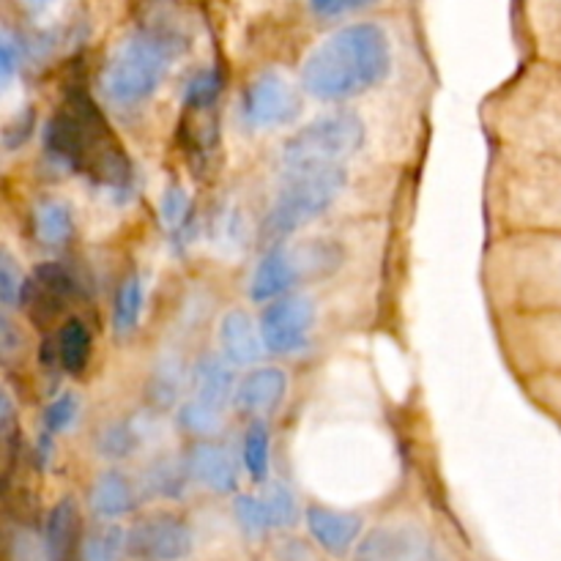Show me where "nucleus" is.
<instances>
[{
	"label": "nucleus",
	"mask_w": 561,
	"mask_h": 561,
	"mask_svg": "<svg viewBox=\"0 0 561 561\" xmlns=\"http://www.w3.org/2000/svg\"><path fill=\"white\" fill-rule=\"evenodd\" d=\"M392 71V42L378 22H354L323 38L301 64V88L321 102H348Z\"/></svg>",
	"instance_id": "nucleus-1"
},
{
	"label": "nucleus",
	"mask_w": 561,
	"mask_h": 561,
	"mask_svg": "<svg viewBox=\"0 0 561 561\" xmlns=\"http://www.w3.org/2000/svg\"><path fill=\"white\" fill-rule=\"evenodd\" d=\"M44 151L60 168L91 179L113 192L131 186V162L110 131L93 99L75 88L66 104L44 124Z\"/></svg>",
	"instance_id": "nucleus-2"
},
{
	"label": "nucleus",
	"mask_w": 561,
	"mask_h": 561,
	"mask_svg": "<svg viewBox=\"0 0 561 561\" xmlns=\"http://www.w3.org/2000/svg\"><path fill=\"white\" fill-rule=\"evenodd\" d=\"M186 47L184 36L168 25L131 31L110 55L102 71V91L115 107H137L159 91L170 66Z\"/></svg>",
	"instance_id": "nucleus-3"
},
{
	"label": "nucleus",
	"mask_w": 561,
	"mask_h": 561,
	"mask_svg": "<svg viewBox=\"0 0 561 561\" xmlns=\"http://www.w3.org/2000/svg\"><path fill=\"white\" fill-rule=\"evenodd\" d=\"M367 140V126L359 113L340 110L321 115L301 126L296 135L285 140L279 151L283 175L312 173V170L345 168V159L356 157Z\"/></svg>",
	"instance_id": "nucleus-4"
},
{
	"label": "nucleus",
	"mask_w": 561,
	"mask_h": 561,
	"mask_svg": "<svg viewBox=\"0 0 561 561\" xmlns=\"http://www.w3.org/2000/svg\"><path fill=\"white\" fill-rule=\"evenodd\" d=\"M345 184H348L345 168L285 175L283 190L274 197L272 208L266 214V225H263L266 239L274 241V244H283L290 233L316 222L321 214H327L337 203Z\"/></svg>",
	"instance_id": "nucleus-5"
},
{
	"label": "nucleus",
	"mask_w": 561,
	"mask_h": 561,
	"mask_svg": "<svg viewBox=\"0 0 561 561\" xmlns=\"http://www.w3.org/2000/svg\"><path fill=\"white\" fill-rule=\"evenodd\" d=\"M340 263V250L327 241H312L301 247L274 244L266 255L257 261L250 279V296L257 305L288 296L305 277L329 274Z\"/></svg>",
	"instance_id": "nucleus-6"
},
{
	"label": "nucleus",
	"mask_w": 561,
	"mask_h": 561,
	"mask_svg": "<svg viewBox=\"0 0 561 561\" xmlns=\"http://www.w3.org/2000/svg\"><path fill=\"white\" fill-rule=\"evenodd\" d=\"M239 113L247 129H279V126H288L299 118L301 93L277 69H266L244 88Z\"/></svg>",
	"instance_id": "nucleus-7"
},
{
	"label": "nucleus",
	"mask_w": 561,
	"mask_h": 561,
	"mask_svg": "<svg viewBox=\"0 0 561 561\" xmlns=\"http://www.w3.org/2000/svg\"><path fill=\"white\" fill-rule=\"evenodd\" d=\"M316 327V305L307 296L288 294L266 305L261 316V332L266 351L272 354H296L305 348Z\"/></svg>",
	"instance_id": "nucleus-8"
},
{
	"label": "nucleus",
	"mask_w": 561,
	"mask_h": 561,
	"mask_svg": "<svg viewBox=\"0 0 561 561\" xmlns=\"http://www.w3.org/2000/svg\"><path fill=\"white\" fill-rule=\"evenodd\" d=\"M129 553L146 561H184L192 553V529L173 513H153L129 531Z\"/></svg>",
	"instance_id": "nucleus-9"
},
{
	"label": "nucleus",
	"mask_w": 561,
	"mask_h": 561,
	"mask_svg": "<svg viewBox=\"0 0 561 561\" xmlns=\"http://www.w3.org/2000/svg\"><path fill=\"white\" fill-rule=\"evenodd\" d=\"M77 294V279L60 263H42L22 285L20 305L38 329L49 327Z\"/></svg>",
	"instance_id": "nucleus-10"
},
{
	"label": "nucleus",
	"mask_w": 561,
	"mask_h": 561,
	"mask_svg": "<svg viewBox=\"0 0 561 561\" xmlns=\"http://www.w3.org/2000/svg\"><path fill=\"white\" fill-rule=\"evenodd\" d=\"M288 394V376L279 367H255L236 383L233 405L252 420H266L283 405Z\"/></svg>",
	"instance_id": "nucleus-11"
},
{
	"label": "nucleus",
	"mask_w": 561,
	"mask_h": 561,
	"mask_svg": "<svg viewBox=\"0 0 561 561\" xmlns=\"http://www.w3.org/2000/svg\"><path fill=\"white\" fill-rule=\"evenodd\" d=\"M190 480L197 485L208 488L214 493H233L239 488V466H236L233 455L228 447L217 442H195L184 458Z\"/></svg>",
	"instance_id": "nucleus-12"
},
{
	"label": "nucleus",
	"mask_w": 561,
	"mask_h": 561,
	"mask_svg": "<svg viewBox=\"0 0 561 561\" xmlns=\"http://www.w3.org/2000/svg\"><path fill=\"white\" fill-rule=\"evenodd\" d=\"M219 351H222V359L230 362L233 367H247L255 365L257 359L266 351L263 343L261 323L252 321V316L247 310H228L219 321Z\"/></svg>",
	"instance_id": "nucleus-13"
},
{
	"label": "nucleus",
	"mask_w": 561,
	"mask_h": 561,
	"mask_svg": "<svg viewBox=\"0 0 561 561\" xmlns=\"http://www.w3.org/2000/svg\"><path fill=\"white\" fill-rule=\"evenodd\" d=\"M305 518L312 540L334 557H345L362 535V518L354 513H340V510L312 504V507H307Z\"/></svg>",
	"instance_id": "nucleus-14"
},
{
	"label": "nucleus",
	"mask_w": 561,
	"mask_h": 561,
	"mask_svg": "<svg viewBox=\"0 0 561 561\" xmlns=\"http://www.w3.org/2000/svg\"><path fill=\"white\" fill-rule=\"evenodd\" d=\"M44 553L47 561H75L80 542V510L75 499H60L44 524Z\"/></svg>",
	"instance_id": "nucleus-15"
},
{
	"label": "nucleus",
	"mask_w": 561,
	"mask_h": 561,
	"mask_svg": "<svg viewBox=\"0 0 561 561\" xmlns=\"http://www.w3.org/2000/svg\"><path fill=\"white\" fill-rule=\"evenodd\" d=\"M230 367H233L230 362L214 354L203 356L192 370V398L211 405V409L225 411V405L236 398V383H239Z\"/></svg>",
	"instance_id": "nucleus-16"
},
{
	"label": "nucleus",
	"mask_w": 561,
	"mask_h": 561,
	"mask_svg": "<svg viewBox=\"0 0 561 561\" xmlns=\"http://www.w3.org/2000/svg\"><path fill=\"white\" fill-rule=\"evenodd\" d=\"M88 507L102 524H115L135 507V491L121 471H104L91 488Z\"/></svg>",
	"instance_id": "nucleus-17"
},
{
	"label": "nucleus",
	"mask_w": 561,
	"mask_h": 561,
	"mask_svg": "<svg viewBox=\"0 0 561 561\" xmlns=\"http://www.w3.org/2000/svg\"><path fill=\"white\" fill-rule=\"evenodd\" d=\"M422 542L409 529H376L356 551V561H420Z\"/></svg>",
	"instance_id": "nucleus-18"
},
{
	"label": "nucleus",
	"mask_w": 561,
	"mask_h": 561,
	"mask_svg": "<svg viewBox=\"0 0 561 561\" xmlns=\"http://www.w3.org/2000/svg\"><path fill=\"white\" fill-rule=\"evenodd\" d=\"M55 359H58V367L69 376H82L88 367V359H91V329L85 327V321L80 318H69V321L60 323L58 334L53 340Z\"/></svg>",
	"instance_id": "nucleus-19"
},
{
	"label": "nucleus",
	"mask_w": 561,
	"mask_h": 561,
	"mask_svg": "<svg viewBox=\"0 0 561 561\" xmlns=\"http://www.w3.org/2000/svg\"><path fill=\"white\" fill-rule=\"evenodd\" d=\"M33 236L42 247H60L75 233V217L71 208L60 201H42L36 203L31 214Z\"/></svg>",
	"instance_id": "nucleus-20"
},
{
	"label": "nucleus",
	"mask_w": 561,
	"mask_h": 561,
	"mask_svg": "<svg viewBox=\"0 0 561 561\" xmlns=\"http://www.w3.org/2000/svg\"><path fill=\"white\" fill-rule=\"evenodd\" d=\"M186 482H190V471H186V463H175V460H153L146 469V477H142V488H146L148 496L153 499H168V502H175V499L184 496Z\"/></svg>",
	"instance_id": "nucleus-21"
},
{
	"label": "nucleus",
	"mask_w": 561,
	"mask_h": 561,
	"mask_svg": "<svg viewBox=\"0 0 561 561\" xmlns=\"http://www.w3.org/2000/svg\"><path fill=\"white\" fill-rule=\"evenodd\" d=\"M129 551V531L118 524H102L85 535L80 546L82 561H121Z\"/></svg>",
	"instance_id": "nucleus-22"
},
{
	"label": "nucleus",
	"mask_w": 561,
	"mask_h": 561,
	"mask_svg": "<svg viewBox=\"0 0 561 561\" xmlns=\"http://www.w3.org/2000/svg\"><path fill=\"white\" fill-rule=\"evenodd\" d=\"M142 305H146V288H142V279L137 274H129V277L121 283L118 294H115L113 305V329L115 334L126 337L137 329L142 316Z\"/></svg>",
	"instance_id": "nucleus-23"
},
{
	"label": "nucleus",
	"mask_w": 561,
	"mask_h": 561,
	"mask_svg": "<svg viewBox=\"0 0 561 561\" xmlns=\"http://www.w3.org/2000/svg\"><path fill=\"white\" fill-rule=\"evenodd\" d=\"M241 458H244L247 474L252 477V482L266 485L268 474H272V438H268L266 422L257 420L247 427Z\"/></svg>",
	"instance_id": "nucleus-24"
},
{
	"label": "nucleus",
	"mask_w": 561,
	"mask_h": 561,
	"mask_svg": "<svg viewBox=\"0 0 561 561\" xmlns=\"http://www.w3.org/2000/svg\"><path fill=\"white\" fill-rule=\"evenodd\" d=\"M222 88L225 75L219 66H206V69L195 71L184 88V110L186 113H206V110H214Z\"/></svg>",
	"instance_id": "nucleus-25"
},
{
	"label": "nucleus",
	"mask_w": 561,
	"mask_h": 561,
	"mask_svg": "<svg viewBox=\"0 0 561 561\" xmlns=\"http://www.w3.org/2000/svg\"><path fill=\"white\" fill-rule=\"evenodd\" d=\"M159 214H162V225L173 236V241H186L184 236L192 228V201L184 192V186L173 184L164 190L162 203H159Z\"/></svg>",
	"instance_id": "nucleus-26"
},
{
	"label": "nucleus",
	"mask_w": 561,
	"mask_h": 561,
	"mask_svg": "<svg viewBox=\"0 0 561 561\" xmlns=\"http://www.w3.org/2000/svg\"><path fill=\"white\" fill-rule=\"evenodd\" d=\"M137 427L131 422H110L99 431L96 449L104 460H126L137 449Z\"/></svg>",
	"instance_id": "nucleus-27"
},
{
	"label": "nucleus",
	"mask_w": 561,
	"mask_h": 561,
	"mask_svg": "<svg viewBox=\"0 0 561 561\" xmlns=\"http://www.w3.org/2000/svg\"><path fill=\"white\" fill-rule=\"evenodd\" d=\"M179 422L186 433H192V436H214V433L219 431V425H222V411L190 398L181 405Z\"/></svg>",
	"instance_id": "nucleus-28"
},
{
	"label": "nucleus",
	"mask_w": 561,
	"mask_h": 561,
	"mask_svg": "<svg viewBox=\"0 0 561 561\" xmlns=\"http://www.w3.org/2000/svg\"><path fill=\"white\" fill-rule=\"evenodd\" d=\"M80 416V400H77L75 392H64L53 400V403L44 409L42 416V433L47 436H60V433L71 431V425Z\"/></svg>",
	"instance_id": "nucleus-29"
},
{
	"label": "nucleus",
	"mask_w": 561,
	"mask_h": 561,
	"mask_svg": "<svg viewBox=\"0 0 561 561\" xmlns=\"http://www.w3.org/2000/svg\"><path fill=\"white\" fill-rule=\"evenodd\" d=\"M233 515H236V520H239L241 529L252 537L266 535V531L272 529V518H268V507H266V499L263 496H250V493H241V496H236Z\"/></svg>",
	"instance_id": "nucleus-30"
},
{
	"label": "nucleus",
	"mask_w": 561,
	"mask_h": 561,
	"mask_svg": "<svg viewBox=\"0 0 561 561\" xmlns=\"http://www.w3.org/2000/svg\"><path fill=\"white\" fill-rule=\"evenodd\" d=\"M268 518H272V529H290L299 520V502H296L294 491L285 485H272L266 493Z\"/></svg>",
	"instance_id": "nucleus-31"
},
{
	"label": "nucleus",
	"mask_w": 561,
	"mask_h": 561,
	"mask_svg": "<svg viewBox=\"0 0 561 561\" xmlns=\"http://www.w3.org/2000/svg\"><path fill=\"white\" fill-rule=\"evenodd\" d=\"M181 362L179 359H164L159 362L157 370L151 373V400H157L159 405H173L179 398L181 389Z\"/></svg>",
	"instance_id": "nucleus-32"
},
{
	"label": "nucleus",
	"mask_w": 561,
	"mask_h": 561,
	"mask_svg": "<svg viewBox=\"0 0 561 561\" xmlns=\"http://www.w3.org/2000/svg\"><path fill=\"white\" fill-rule=\"evenodd\" d=\"M373 3L378 0H310V11L318 20H340V16L370 9Z\"/></svg>",
	"instance_id": "nucleus-33"
},
{
	"label": "nucleus",
	"mask_w": 561,
	"mask_h": 561,
	"mask_svg": "<svg viewBox=\"0 0 561 561\" xmlns=\"http://www.w3.org/2000/svg\"><path fill=\"white\" fill-rule=\"evenodd\" d=\"M22 66V44L16 42V36L11 31H3L0 38V80L9 88V82L14 80L16 71Z\"/></svg>",
	"instance_id": "nucleus-34"
},
{
	"label": "nucleus",
	"mask_w": 561,
	"mask_h": 561,
	"mask_svg": "<svg viewBox=\"0 0 561 561\" xmlns=\"http://www.w3.org/2000/svg\"><path fill=\"white\" fill-rule=\"evenodd\" d=\"M22 285H25L22 274L16 272L14 263H11V257L3 255V261H0V299H3L5 310H11L14 305H20Z\"/></svg>",
	"instance_id": "nucleus-35"
},
{
	"label": "nucleus",
	"mask_w": 561,
	"mask_h": 561,
	"mask_svg": "<svg viewBox=\"0 0 561 561\" xmlns=\"http://www.w3.org/2000/svg\"><path fill=\"white\" fill-rule=\"evenodd\" d=\"M11 561H47V553H44V540H36L27 531H20L14 535L9 546Z\"/></svg>",
	"instance_id": "nucleus-36"
},
{
	"label": "nucleus",
	"mask_w": 561,
	"mask_h": 561,
	"mask_svg": "<svg viewBox=\"0 0 561 561\" xmlns=\"http://www.w3.org/2000/svg\"><path fill=\"white\" fill-rule=\"evenodd\" d=\"M33 126H36V115H33V110H25V115H16L14 121H11L9 126L3 129V142L9 151H16V148L22 146V142L31 137Z\"/></svg>",
	"instance_id": "nucleus-37"
},
{
	"label": "nucleus",
	"mask_w": 561,
	"mask_h": 561,
	"mask_svg": "<svg viewBox=\"0 0 561 561\" xmlns=\"http://www.w3.org/2000/svg\"><path fill=\"white\" fill-rule=\"evenodd\" d=\"M548 268H551V285L561 294V250L551 252V257H548Z\"/></svg>",
	"instance_id": "nucleus-38"
},
{
	"label": "nucleus",
	"mask_w": 561,
	"mask_h": 561,
	"mask_svg": "<svg viewBox=\"0 0 561 561\" xmlns=\"http://www.w3.org/2000/svg\"><path fill=\"white\" fill-rule=\"evenodd\" d=\"M22 3L33 11H44V9H49L53 3H58V0H22Z\"/></svg>",
	"instance_id": "nucleus-39"
}]
</instances>
